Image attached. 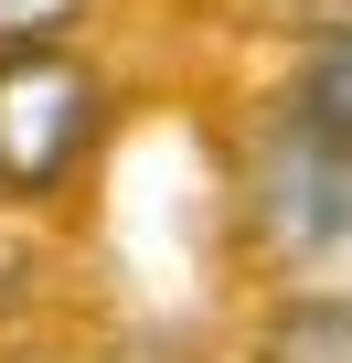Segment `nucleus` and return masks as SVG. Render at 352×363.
<instances>
[{
	"instance_id": "nucleus-4",
	"label": "nucleus",
	"mask_w": 352,
	"mask_h": 363,
	"mask_svg": "<svg viewBox=\"0 0 352 363\" xmlns=\"http://www.w3.org/2000/svg\"><path fill=\"white\" fill-rule=\"evenodd\" d=\"M64 11H75V0H0V43H43Z\"/></svg>"
},
{
	"instance_id": "nucleus-2",
	"label": "nucleus",
	"mask_w": 352,
	"mask_h": 363,
	"mask_svg": "<svg viewBox=\"0 0 352 363\" xmlns=\"http://www.w3.org/2000/svg\"><path fill=\"white\" fill-rule=\"evenodd\" d=\"M267 235L299 267H352V139L288 128L267 150Z\"/></svg>"
},
{
	"instance_id": "nucleus-3",
	"label": "nucleus",
	"mask_w": 352,
	"mask_h": 363,
	"mask_svg": "<svg viewBox=\"0 0 352 363\" xmlns=\"http://www.w3.org/2000/svg\"><path fill=\"white\" fill-rule=\"evenodd\" d=\"M310 128H320V139H352V43L320 54V75H310Z\"/></svg>"
},
{
	"instance_id": "nucleus-1",
	"label": "nucleus",
	"mask_w": 352,
	"mask_h": 363,
	"mask_svg": "<svg viewBox=\"0 0 352 363\" xmlns=\"http://www.w3.org/2000/svg\"><path fill=\"white\" fill-rule=\"evenodd\" d=\"M96 139V75L54 43H22L0 65V182L11 193H54Z\"/></svg>"
}]
</instances>
